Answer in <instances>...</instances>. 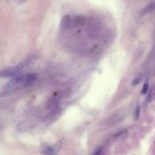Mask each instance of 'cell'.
<instances>
[{
	"label": "cell",
	"instance_id": "3957f363",
	"mask_svg": "<svg viewBox=\"0 0 155 155\" xmlns=\"http://www.w3.org/2000/svg\"><path fill=\"white\" fill-rule=\"evenodd\" d=\"M42 151L45 155H56V151H54V149L51 146H48V145H44Z\"/></svg>",
	"mask_w": 155,
	"mask_h": 155
},
{
	"label": "cell",
	"instance_id": "6da1fadb",
	"mask_svg": "<svg viewBox=\"0 0 155 155\" xmlns=\"http://www.w3.org/2000/svg\"><path fill=\"white\" fill-rule=\"evenodd\" d=\"M36 79V75L35 74H26L15 76L9 83L5 86L6 89H14L15 87L21 85H28Z\"/></svg>",
	"mask_w": 155,
	"mask_h": 155
},
{
	"label": "cell",
	"instance_id": "8992f818",
	"mask_svg": "<svg viewBox=\"0 0 155 155\" xmlns=\"http://www.w3.org/2000/svg\"><path fill=\"white\" fill-rule=\"evenodd\" d=\"M141 80H142V77H139V78H137V79H136V80L133 82V83H132V85H137V84L139 83V82H140Z\"/></svg>",
	"mask_w": 155,
	"mask_h": 155
},
{
	"label": "cell",
	"instance_id": "7a4b0ae2",
	"mask_svg": "<svg viewBox=\"0 0 155 155\" xmlns=\"http://www.w3.org/2000/svg\"><path fill=\"white\" fill-rule=\"evenodd\" d=\"M25 63H22L19 66H17L14 68H9V69L1 71L0 72V77H13V76H16L25 68Z\"/></svg>",
	"mask_w": 155,
	"mask_h": 155
},
{
	"label": "cell",
	"instance_id": "277c9868",
	"mask_svg": "<svg viewBox=\"0 0 155 155\" xmlns=\"http://www.w3.org/2000/svg\"><path fill=\"white\" fill-rule=\"evenodd\" d=\"M148 90H149V84L148 82H146V83L144 84L143 87H142V94H145L148 93Z\"/></svg>",
	"mask_w": 155,
	"mask_h": 155
},
{
	"label": "cell",
	"instance_id": "5b68a950",
	"mask_svg": "<svg viewBox=\"0 0 155 155\" xmlns=\"http://www.w3.org/2000/svg\"><path fill=\"white\" fill-rule=\"evenodd\" d=\"M140 113H141V107H140V104H137L136 105V110H135V118L136 119H138L139 118Z\"/></svg>",
	"mask_w": 155,
	"mask_h": 155
}]
</instances>
